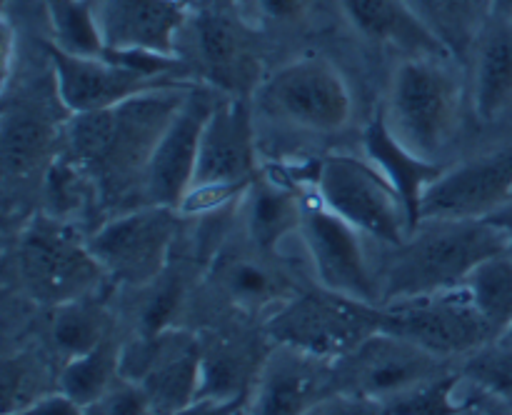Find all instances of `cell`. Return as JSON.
<instances>
[{
  "label": "cell",
  "mask_w": 512,
  "mask_h": 415,
  "mask_svg": "<svg viewBox=\"0 0 512 415\" xmlns=\"http://www.w3.org/2000/svg\"><path fill=\"white\" fill-rule=\"evenodd\" d=\"M193 88L195 83L170 85L113 108L70 115V155L93 175L98 193H123L133 183L143 190L150 155Z\"/></svg>",
  "instance_id": "1"
},
{
  "label": "cell",
  "mask_w": 512,
  "mask_h": 415,
  "mask_svg": "<svg viewBox=\"0 0 512 415\" xmlns=\"http://www.w3.org/2000/svg\"><path fill=\"white\" fill-rule=\"evenodd\" d=\"M503 253L508 238L493 220H423L378 273L380 305L460 288L480 263Z\"/></svg>",
  "instance_id": "2"
},
{
  "label": "cell",
  "mask_w": 512,
  "mask_h": 415,
  "mask_svg": "<svg viewBox=\"0 0 512 415\" xmlns=\"http://www.w3.org/2000/svg\"><path fill=\"white\" fill-rule=\"evenodd\" d=\"M450 58H405L380 108L390 133L408 150L438 163L460 130L463 90Z\"/></svg>",
  "instance_id": "3"
},
{
  "label": "cell",
  "mask_w": 512,
  "mask_h": 415,
  "mask_svg": "<svg viewBox=\"0 0 512 415\" xmlns=\"http://www.w3.org/2000/svg\"><path fill=\"white\" fill-rule=\"evenodd\" d=\"M383 330V308L328 288L300 290L265 320L273 345L338 363Z\"/></svg>",
  "instance_id": "4"
},
{
  "label": "cell",
  "mask_w": 512,
  "mask_h": 415,
  "mask_svg": "<svg viewBox=\"0 0 512 415\" xmlns=\"http://www.w3.org/2000/svg\"><path fill=\"white\" fill-rule=\"evenodd\" d=\"M258 178L253 115L245 98L218 100L203 128L198 168L180 215H208L240 200Z\"/></svg>",
  "instance_id": "5"
},
{
  "label": "cell",
  "mask_w": 512,
  "mask_h": 415,
  "mask_svg": "<svg viewBox=\"0 0 512 415\" xmlns=\"http://www.w3.org/2000/svg\"><path fill=\"white\" fill-rule=\"evenodd\" d=\"M18 275L25 290L53 308L90 298L108 275L88 238L58 215H38L18 240Z\"/></svg>",
  "instance_id": "6"
},
{
  "label": "cell",
  "mask_w": 512,
  "mask_h": 415,
  "mask_svg": "<svg viewBox=\"0 0 512 415\" xmlns=\"http://www.w3.org/2000/svg\"><path fill=\"white\" fill-rule=\"evenodd\" d=\"M313 193L325 208L380 243L395 248L413 233L403 198L368 158L325 155L315 160Z\"/></svg>",
  "instance_id": "7"
},
{
  "label": "cell",
  "mask_w": 512,
  "mask_h": 415,
  "mask_svg": "<svg viewBox=\"0 0 512 415\" xmlns=\"http://www.w3.org/2000/svg\"><path fill=\"white\" fill-rule=\"evenodd\" d=\"M263 113L310 133H340L353 118L348 80L330 60L303 55L265 78L258 88Z\"/></svg>",
  "instance_id": "8"
},
{
  "label": "cell",
  "mask_w": 512,
  "mask_h": 415,
  "mask_svg": "<svg viewBox=\"0 0 512 415\" xmlns=\"http://www.w3.org/2000/svg\"><path fill=\"white\" fill-rule=\"evenodd\" d=\"M380 308H383L385 333L413 340L440 358L470 355L473 350L498 340L465 285L390 300Z\"/></svg>",
  "instance_id": "9"
},
{
  "label": "cell",
  "mask_w": 512,
  "mask_h": 415,
  "mask_svg": "<svg viewBox=\"0 0 512 415\" xmlns=\"http://www.w3.org/2000/svg\"><path fill=\"white\" fill-rule=\"evenodd\" d=\"M120 370L148 395L160 415H173L200 398L203 340L183 328L143 333L120 350Z\"/></svg>",
  "instance_id": "10"
},
{
  "label": "cell",
  "mask_w": 512,
  "mask_h": 415,
  "mask_svg": "<svg viewBox=\"0 0 512 415\" xmlns=\"http://www.w3.org/2000/svg\"><path fill=\"white\" fill-rule=\"evenodd\" d=\"M180 210L145 203L115 215L88 235L105 275L125 285H148L163 275L178 235Z\"/></svg>",
  "instance_id": "11"
},
{
  "label": "cell",
  "mask_w": 512,
  "mask_h": 415,
  "mask_svg": "<svg viewBox=\"0 0 512 415\" xmlns=\"http://www.w3.org/2000/svg\"><path fill=\"white\" fill-rule=\"evenodd\" d=\"M298 235L320 288L380 305L378 270L365 253L363 233L325 208L315 193L305 195V213Z\"/></svg>",
  "instance_id": "12"
},
{
  "label": "cell",
  "mask_w": 512,
  "mask_h": 415,
  "mask_svg": "<svg viewBox=\"0 0 512 415\" xmlns=\"http://www.w3.org/2000/svg\"><path fill=\"white\" fill-rule=\"evenodd\" d=\"M440 355L393 333H375L358 350L335 363L338 395L385 403L413 385L443 373Z\"/></svg>",
  "instance_id": "13"
},
{
  "label": "cell",
  "mask_w": 512,
  "mask_h": 415,
  "mask_svg": "<svg viewBox=\"0 0 512 415\" xmlns=\"http://www.w3.org/2000/svg\"><path fill=\"white\" fill-rule=\"evenodd\" d=\"M48 60L53 70L55 95L70 115L95 113L150 90L188 83L180 75H155L110 55L80 58V55L63 53L55 45L48 48Z\"/></svg>",
  "instance_id": "14"
},
{
  "label": "cell",
  "mask_w": 512,
  "mask_h": 415,
  "mask_svg": "<svg viewBox=\"0 0 512 415\" xmlns=\"http://www.w3.org/2000/svg\"><path fill=\"white\" fill-rule=\"evenodd\" d=\"M335 395V363L288 345H273L250 388L248 413L315 415V410Z\"/></svg>",
  "instance_id": "15"
},
{
  "label": "cell",
  "mask_w": 512,
  "mask_h": 415,
  "mask_svg": "<svg viewBox=\"0 0 512 415\" xmlns=\"http://www.w3.org/2000/svg\"><path fill=\"white\" fill-rule=\"evenodd\" d=\"M512 200V143L483 158L445 168L425 190L420 203L423 220L488 218Z\"/></svg>",
  "instance_id": "16"
},
{
  "label": "cell",
  "mask_w": 512,
  "mask_h": 415,
  "mask_svg": "<svg viewBox=\"0 0 512 415\" xmlns=\"http://www.w3.org/2000/svg\"><path fill=\"white\" fill-rule=\"evenodd\" d=\"M218 100L195 85L160 135L143 180L145 203L180 208L198 168L200 138Z\"/></svg>",
  "instance_id": "17"
},
{
  "label": "cell",
  "mask_w": 512,
  "mask_h": 415,
  "mask_svg": "<svg viewBox=\"0 0 512 415\" xmlns=\"http://www.w3.org/2000/svg\"><path fill=\"white\" fill-rule=\"evenodd\" d=\"M105 53H150L178 58V40L190 18L180 0H95Z\"/></svg>",
  "instance_id": "18"
},
{
  "label": "cell",
  "mask_w": 512,
  "mask_h": 415,
  "mask_svg": "<svg viewBox=\"0 0 512 415\" xmlns=\"http://www.w3.org/2000/svg\"><path fill=\"white\" fill-rule=\"evenodd\" d=\"M195 48L208 83L233 98H243L263 83V65L253 35L230 15V10L200 8L195 20Z\"/></svg>",
  "instance_id": "19"
},
{
  "label": "cell",
  "mask_w": 512,
  "mask_h": 415,
  "mask_svg": "<svg viewBox=\"0 0 512 415\" xmlns=\"http://www.w3.org/2000/svg\"><path fill=\"white\" fill-rule=\"evenodd\" d=\"M340 10L370 43L400 50L408 58H453L410 0H340Z\"/></svg>",
  "instance_id": "20"
},
{
  "label": "cell",
  "mask_w": 512,
  "mask_h": 415,
  "mask_svg": "<svg viewBox=\"0 0 512 415\" xmlns=\"http://www.w3.org/2000/svg\"><path fill=\"white\" fill-rule=\"evenodd\" d=\"M270 255L255 245L253 250H225L213 260L210 275L230 303L248 313L270 315L300 293Z\"/></svg>",
  "instance_id": "21"
},
{
  "label": "cell",
  "mask_w": 512,
  "mask_h": 415,
  "mask_svg": "<svg viewBox=\"0 0 512 415\" xmlns=\"http://www.w3.org/2000/svg\"><path fill=\"white\" fill-rule=\"evenodd\" d=\"M365 158L380 168V173L393 183L403 198L405 208H408L410 220H413V230L420 225V203L423 195L440 175L445 173V165L425 160L415 155L413 150L405 148L393 133H390L388 123H385L383 113H375V118L365 125L363 135Z\"/></svg>",
  "instance_id": "22"
},
{
  "label": "cell",
  "mask_w": 512,
  "mask_h": 415,
  "mask_svg": "<svg viewBox=\"0 0 512 415\" xmlns=\"http://www.w3.org/2000/svg\"><path fill=\"white\" fill-rule=\"evenodd\" d=\"M512 105V18L495 13L475 38L473 110L493 123Z\"/></svg>",
  "instance_id": "23"
},
{
  "label": "cell",
  "mask_w": 512,
  "mask_h": 415,
  "mask_svg": "<svg viewBox=\"0 0 512 415\" xmlns=\"http://www.w3.org/2000/svg\"><path fill=\"white\" fill-rule=\"evenodd\" d=\"M245 228L250 243L265 253H275L290 235L300 233L305 213V195L278 175L255 178L245 190Z\"/></svg>",
  "instance_id": "24"
},
{
  "label": "cell",
  "mask_w": 512,
  "mask_h": 415,
  "mask_svg": "<svg viewBox=\"0 0 512 415\" xmlns=\"http://www.w3.org/2000/svg\"><path fill=\"white\" fill-rule=\"evenodd\" d=\"M120 350L123 348H118L113 340H105L98 348L65 360L58 373V390H63L68 398H73L83 408L98 403L103 395H108L123 380Z\"/></svg>",
  "instance_id": "25"
},
{
  "label": "cell",
  "mask_w": 512,
  "mask_h": 415,
  "mask_svg": "<svg viewBox=\"0 0 512 415\" xmlns=\"http://www.w3.org/2000/svg\"><path fill=\"white\" fill-rule=\"evenodd\" d=\"M45 13L55 48L80 58L105 55L95 0H45Z\"/></svg>",
  "instance_id": "26"
},
{
  "label": "cell",
  "mask_w": 512,
  "mask_h": 415,
  "mask_svg": "<svg viewBox=\"0 0 512 415\" xmlns=\"http://www.w3.org/2000/svg\"><path fill=\"white\" fill-rule=\"evenodd\" d=\"M53 128L38 113L25 108L5 110L3 118V165L5 173L25 178L50 153Z\"/></svg>",
  "instance_id": "27"
},
{
  "label": "cell",
  "mask_w": 512,
  "mask_h": 415,
  "mask_svg": "<svg viewBox=\"0 0 512 415\" xmlns=\"http://www.w3.org/2000/svg\"><path fill=\"white\" fill-rule=\"evenodd\" d=\"M50 338L65 360L88 353L110 340L108 310L100 303H93V295L58 305L50 323Z\"/></svg>",
  "instance_id": "28"
},
{
  "label": "cell",
  "mask_w": 512,
  "mask_h": 415,
  "mask_svg": "<svg viewBox=\"0 0 512 415\" xmlns=\"http://www.w3.org/2000/svg\"><path fill=\"white\" fill-rule=\"evenodd\" d=\"M463 383L465 378L460 370L445 368L443 373L433 375V378L423 380V383L413 385L405 393L378 405L385 415H458L478 395V388L470 395L460 393Z\"/></svg>",
  "instance_id": "29"
},
{
  "label": "cell",
  "mask_w": 512,
  "mask_h": 415,
  "mask_svg": "<svg viewBox=\"0 0 512 415\" xmlns=\"http://www.w3.org/2000/svg\"><path fill=\"white\" fill-rule=\"evenodd\" d=\"M253 358L243 345L233 340H215L208 345L203 340V388L200 398H248L258 373H250Z\"/></svg>",
  "instance_id": "30"
},
{
  "label": "cell",
  "mask_w": 512,
  "mask_h": 415,
  "mask_svg": "<svg viewBox=\"0 0 512 415\" xmlns=\"http://www.w3.org/2000/svg\"><path fill=\"white\" fill-rule=\"evenodd\" d=\"M465 288L493 333L503 338L512 325V255L503 253L480 263L465 280Z\"/></svg>",
  "instance_id": "31"
},
{
  "label": "cell",
  "mask_w": 512,
  "mask_h": 415,
  "mask_svg": "<svg viewBox=\"0 0 512 415\" xmlns=\"http://www.w3.org/2000/svg\"><path fill=\"white\" fill-rule=\"evenodd\" d=\"M465 383L478 388L495 403L503 405L512 415V343L505 338L493 340V343L483 345V348L473 350L465 358L463 368Z\"/></svg>",
  "instance_id": "32"
},
{
  "label": "cell",
  "mask_w": 512,
  "mask_h": 415,
  "mask_svg": "<svg viewBox=\"0 0 512 415\" xmlns=\"http://www.w3.org/2000/svg\"><path fill=\"white\" fill-rule=\"evenodd\" d=\"M50 375L38 355L18 353L5 358L3 363V415H18L25 408L40 400L43 395L53 393L48 383Z\"/></svg>",
  "instance_id": "33"
},
{
  "label": "cell",
  "mask_w": 512,
  "mask_h": 415,
  "mask_svg": "<svg viewBox=\"0 0 512 415\" xmlns=\"http://www.w3.org/2000/svg\"><path fill=\"white\" fill-rule=\"evenodd\" d=\"M45 183H48V200L53 203L55 210L53 215L65 218V215L83 208L95 178L70 155V158H60L50 165Z\"/></svg>",
  "instance_id": "34"
},
{
  "label": "cell",
  "mask_w": 512,
  "mask_h": 415,
  "mask_svg": "<svg viewBox=\"0 0 512 415\" xmlns=\"http://www.w3.org/2000/svg\"><path fill=\"white\" fill-rule=\"evenodd\" d=\"M85 410H88V415H160L148 400V395L125 378L108 395H103L98 403Z\"/></svg>",
  "instance_id": "35"
},
{
  "label": "cell",
  "mask_w": 512,
  "mask_h": 415,
  "mask_svg": "<svg viewBox=\"0 0 512 415\" xmlns=\"http://www.w3.org/2000/svg\"><path fill=\"white\" fill-rule=\"evenodd\" d=\"M18 415H88V410L80 403H75L73 398H68L63 390H53V393L35 400L30 408H25Z\"/></svg>",
  "instance_id": "36"
},
{
  "label": "cell",
  "mask_w": 512,
  "mask_h": 415,
  "mask_svg": "<svg viewBox=\"0 0 512 415\" xmlns=\"http://www.w3.org/2000/svg\"><path fill=\"white\" fill-rule=\"evenodd\" d=\"M315 415H385L378 403L353 398V395H335L328 403L320 405Z\"/></svg>",
  "instance_id": "37"
},
{
  "label": "cell",
  "mask_w": 512,
  "mask_h": 415,
  "mask_svg": "<svg viewBox=\"0 0 512 415\" xmlns=\"http://www.w3.org/2000/svg\"><path fill=\"white\" fill-rule=\"evenodd\" d=\"M245 405H248V398H198L173 415H238Z\"/></svg>",
  "instance_id": "38"
},
{
  "label": "cell",
  "mask_w": 512,
  "mask_h": 415,
  "mask_svg": "<svg viewBox=\"0 0 512 415\" xmlns=\"http://www.w3.org/2000/svg\"><path fill=\"white\" fill-rule=\"evenodd\" d=\"M258 10L273 20H295L305 13L308 0H255Z\"/></svg>",
  "instance_id": "39"
},
{
  "label": "cell",
  "mask_w": 512,
  "mask_h": 415,
  "mask_svg": "<svg viewBox=\"0 0 512 415\" xmlns=\"http://www.w3.org/2000/svg\"><path fill=\"white\" fill-rule=\"evenodd\" d=\"M3 45H5V53H3V65H5V75H3V85L8 88L10 78H13V65H15V30L10 25V20H3Z\"/></svg>",
  "instance_id": "40"
},
{
  "label": "cell",
  "mask_w": 512,
  "mask_h": 415,
  "mask_svg": "<svg viewBox=\"0 0 512 415\" xmlns=\"http://www.w3.org/2000/svg\"><path fill=\"white\" fill-rule=\"evenodd\" d=\"M458 415H508V410H505L503 405H498L493 398H488V395L480 393V390H478V395H475L473 403H470L468 408H465L463 413H458Z\"/></svg>",
  "instance_id": "41"
},
{
  "label": "cell",
  "mask_w": 512,
  "mask_h": 415,
  "mask_svg": "<svg viewBox=\"0 0 512 415\" xmlns=\"http://www.w3.org/2000/svg\"><path fill=\"white\" fill-rule=\"evenodd\" d=\"M488 220H493V223L503 230L505 238H508V253L512 255V200L505 203L500 210H495L493 215H488Z\"/></svg>",
  "instance_id": "42"
},
{
  "label": "cell",
  "mask_w": 512,
  "mask_h": 415,
  "mask_svg": "<svg viewBox=\"0 0 512 415\" xmlns=\"http://www.w3.org/2000/svg\"><path fill=\"white\" fill-rule=\"evenodd\" d=\"M195 5L213 10H233L238 5V0H195Z\"/></svg>",
  "instance_id": "43"
},
{
  "label": "cell",
  "mask_w": 512,
  "mask_h": 415,
  "mask_svg": "<svg viewBox=\"0 0 512 415\" xmlns=\"http://www.w3.org/2000/svg\"><path fill=\"white\" fill-rule=\"evenodd\" d=\"M493 10L495 13H503L508 15V18H512V0H495Z\"/></svg>",
  "instance_id": "44"
},
{
  "label": "cell",
  "mask_w": 512,
  "mask_h": 415,
  "mask_svg": "<svg viewBox=\"0 0 512 415\" xmlns=\"http://www.w3.org/2000/svg\"><path fill=\"white\" fill-rule=\"evenodd\" d=\"M503 338H505V340H510V343H512V325H510L508 330H505V335H503Z\"/></svg>",
  "instance_id": "45"
},
{
  "label": "cell",
  "mask_w": 512,
  "mask_h": 415,
  "mask_svg": "<svg viewBox=\"0 0 512 415\" xmlns=\"http://www.w3.org/2000/svg\"><path fill=\"white\" fill-rule=\"evenodd\" d=\"M180 3H185V5H190V8H193V5H195V0H180Z\"/></svg>",
  "instance_id": "46"
},
{
  "label": "cell",
  "mask_w": 512,
  "mask_h": 415,
  "mask_svg": "<svg viewBox=\"0 0 512 415\" xmlns=\"http://www.w3.org/2000/svg\"><path fill=\"white\" fill-rule=\"evenodd\" d=\"M238 415H250V413H248V405H245V408H243V410H240V413H238Z\"/></svg>",
  "instance_id": "47"
}]
</instances>
